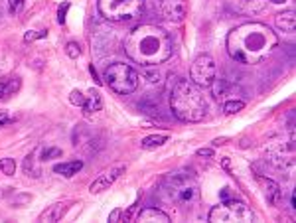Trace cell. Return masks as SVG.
Segmentation results:
<instances>
[{"instance_id": "21", "label": "cell", "mask_w": 296, "mask_h": 223, "mask_svg": "<svg viewBox=\"0 0 296 223\" xmlns=\"http://www.w3.org/2000/svg\"><path fill=\"white\" fill-rule=\"evenodd\" d=\"M46 36H48V30H30V32L24 34V42L30 44V42H34V40L46 38Z\"/></svg>"}, {"instance_id": "11", "label": "cell", "mask_w": 296, "mask_h": 223, "mask_svg": "<svg viewBox=\"0 0 296 223\" xmlns=\"http://www.w3.org/2000/svg\"><path fill=\"white\" fill-rule=\"evenodd\" d=\"M259 182H261L263 190H265V198H267L269 205H277L278 200H280V186L275 180H269V178H263V176H259Z\"/></svg>"}, {"instance_id": "17", "label": "cell", "mask_w": 296, "mask_h": 223, "mask_svg": "<svg viewBox=\"0 0 296 223\" xmlns=\"http://www.w3.org/2000/svg\"><path fill=\"white\" fill-rule=\"evenodd\" d=\"M166 140H168V134H152V136H146V138H142L140 146L144 148V150H154V148L162 146Z\"/></svg>"}, {"instance_id": "5", "label": "cell", "mask_w": 296, "mask_h": 223, "mask_svg": "<svg viewBox=\"0 0 296 223\" xmlns=\"http://www.w3.org/2000/svg\"><path fill=\"white\" fill-rule=\"evenodd\" d=\"M103 79L109 85V89L115 91L117 95H130L138 87V73L129 63H121V61L111 63L105 69Z\"/></svg>"}, {"instance_id": "15", "label": "cell", "mask_w": 296, "mask_h": 223, "mask_svg": "<svg viewBox=\"0 0 296 223\" xmlns=\"http://www.w3.org/2000/svg\"><path fill=\"white\" fill-rule=\"evenodd\" d=\"M138 221H160V223H168L170 217H168L162 209H158V207H146V209H142V211L138 213Z\"/></svg>"}, {"instance_id": "14", "label": "cell", "mask_w": 296, "mask_h": 223, "mask_svg": "<svg viewBox=\"0 0 296 223\" xmlns=\"http://www.w3.org/2000/svg\"><path fill=\"white\" fill-rule=\"evenodd\" d=\"M81 168H83V162H81V160H71V162L56 164V166H54V172H56V174H59V176L71 178V176H75Z\"/></svg>"}, {"instance_id": "32", "label": "cell", "mask_w": 296, "mask_h": 223, "mask_svg": "<svg viewBox=\"0 0 296 223\" xmlns=\"http://www.w3.org/2000/svg\"><path fill=\"white\" fill-rule=\"evenodd\" d=\"M225 142H227V136H221V138L213 140V146H221V144H225Z\"/></svg>"}, {"instance_id": "13", "label": "cell", "mask_w": 296, "mask_h": 223, "mask_svg": "<svg viewBox=\"0 0 296 223\" xmlns=\"http://www.w3.org/2000/svg\"><path fill=\"white\" fill-rule=\"evenodd\" d=\"M275 24L282 32H294L296 30V14H294V10H286V12L277 14Z\"/></svg>"}, {"instance_id": "6", "label": "cell", "mask_w": 296, "mask_h": 223, "mask_svg": "<svg viewBox=\"0 0 296 223\" xmlns=\"http://www.w3.org/2000/svg\"><path fill=\"white\" fill-rule=\"evenodd\" d=\"M99 12L111 22H132L142 16L144 0H99Z\"/></svg>"}, {"instance_id": "28", "label": "cell", "mask_w": 296, "mask_h": 223, "mask_svg": "<svg viewBox=\"0 0 296 223\" xmlns=\"http://www.w3.org/2000/svg\"><path fill=\"white\" fill-rule=\"evenodd\" d=\"M12 119H10V115H8V111H0V127L2 125H8Z\"/></svg>"}, {"instance_id": "10", "label": "cell", "mask_w": 296, "mask_h": 223, "mask_svg": "<svg viewBox=\"0 0 296 223\" xmlns=\"http://www.w3.org/2000/svg\"><path fill=\"white\" fill-rule=\"evenodd\" d=\"M127 170V164H123V162H117V164H111L109 168H105L93 182H91V186H89V190H91V194H99V192H103V190H107V188H111L121 176H123V172Z\"/></svg>"}, {"instance_id": "33", "label": "cell", "mask_w": 296, "mask_h": 223, "mask_svg": "<svg viewBox=\"0 0 296 223\" xmlns=\"http://www.w3.org/2000/svg\"><path fill=\"white\" fill-rule=\"evenodd\" d=\"M273 2H275V4H282V2H284V0H273Z\"/></svg>"}, {"instance_id": "25", "label": "cell", "mask_w": 296, "mask_h": 223, "mask_svg": "<svg viewBox=\"0 0 296 223\" xmlns=\"http://www.w3.org/2000/svg\"><path fill=\"white\" fill-rule=\"evenodd\" d=\"M57 156H61V150H59V148H44V154H42L44 160L57 158Z\"/></svg>"}, {"instance_id": "30", "label": "cell", "mask_w": 296, "mask_h": 223, "mask_svg": "<svg viewBox=\"0 0 296 223\" xmlns=\"http://www.w3.org/2000/svg\"><path fill=\"white\" fill-rule=\"evenodd\" d=\"M4 95H10L8 93V81H0V97H4Z\"/></svg>"}, {"instance_id": "26", "label": "cell", "mask_w": 296, "mask_h": 223, "mask_svg": "<svg viewBox=\"0 0 296 223\" xmlns=\"http://www.w3.org/2000/svg\"><path fill=\"white\" fill-rule=\"evenodd\" d=\"M67 10H69V2H63V4L59 6V10H57V22H59V24H63V22H65V14H67Z\"/></svg>"}, {"instance_id": "9", "label": "cell", "mask_w": 296, "mask_h": 223, "mask_svg": "<svg viewBox=\"0 0 296 223\" xmlns=\"http://www.w3.org/2000/svg\"><path fill=\"white\" fill-rule=\"evenodd\" d=\"M154 10L164 20L180 22L188 14V2L186 0H154Z\"/></svg>"}, {"instance_id": "23", "label": "cell", "mask_w": 296, "mask_h": 223, "mask_svg": "<svg viewBox=\"0 0 296 223\" xmlns=\"http://www.w3.org/2000/svg\"><path fill=\"white\" fill-rule=\"evenodd\" d=\"M69 101L73 103V105H77V107H83V103H85V95L81 93V91H71V95H69Z\"/></svg>"}, {"instance_id": "31", "label": "cell", "mask_w": 296, "mask_h": 223, "mask_svg": "<svg viewBox=\"0 0 296 223\" xmlns=\"http://www.w3.org/2000/svg\"><path fill=\"white\" fill-rule=\"evenodd\" d=\"M121 215H123V211H121V209H115L113 213L109 215V221H119V219H121Z\"/></svg>"}, {"instance_id": "1", "label": "cell", "mask_w": 296, "mask_h": 223, "mask_svg": "<svg viewBox=\"0 0 296 223\" xmlns=\"http://www.w3.org/2000/svg\"><path fill=\"white\" fill-rule=\"evenodd\" d=\"M225 46L235 61L251 65L269 57L278 46V38L267 24L247 22L229 32Z\"/></svg>"}, {"instance_id": "3", "label": "cell", "mask_w": 296, "mask_h": 223, "mask_svg": "<svg viewBox=\"0 0 296 223\" xmlns=\"http://www.w3.org/2000/svg\"><path fill=\"white\" fill-rule=\"evenodd\" d=\"M170 85V109L178 121L182 123H200L207 117V101L198 85L190 79L172 77Z\"/></svg>"}, {"instance_id": "8", "label": "cell", "mask_w": 296, "mask_h": 223, "mask_svg": "<svg viewBox=\"0 0 296 223\" xmlns=\"http://www.w3.org/2000/svg\"><path fill=\"white\" fill-rule=\"evenodd\" d=\"M213 79H215L213 57L209 54H200L194 59V63L190 65V81L202 89V87H209Z\"/></svg>"}, {"instance_id": "19", "label": "cell", "mask_w": 296, "mask_h": 223, "mask_svg": "<svg viewBox=\"0 0 296 223\" xmlns=\"http://www.w3.org/2000/svg\"><path fill=\"white\" fill-rule=\"evenodd\" d=\"M245 109V103L243 101H237V99H233V101H225V105H223V111L227 115H235V113H239V111H243Z\"/></svg>"}, {"instance_id": "12", "label": "cell", "mask_w": 296, "mask_h": 223, "mask_svg": "<svg viewBox=\"0 0 296 223\" xmlns=\"http://www.w3.org/2000/svg\"><path fill=\"white\" fill-rule=\"evenodd\" d=\"M101 107H103V97H101V93L95 91V89H91V91L85 95V103H83V113H85V117L95 115L97 111H101Z\"/></svg>"}, {"instance_id": "20", "label": "cell", "mask_w": 296, "mask_h": 223, "mask_svg": "<svg viewBox=\"0 0 296 223\" xmlns=\"http://www.w3.org/2000/svg\"><path fill=\"white\" fill-rule=\"evenodd\" d=\"M142 71H144V75L148 77V81H152V83L160 81V69H158V65H144Z\"/></svg>"}, {"instance_id": "2", "label": "cell", "mask_w": 296, "mask_h": 223, "mask_svg": "<svg viewBox=\"0 0 296 223\" xmlns=\"http://www.w3.org/2000/svg\"><path fill=\"white\" fill-rule=\"evenodd\" d=\"M125 52L134 61L144 65H160L172 56V40L166 30L152 24H142L129 32Z\"/></svg>"}, {"instance_id": "29", "label": "cell", "mask_w": 296, "mask_h": 223, "mask_svg": "<svg viewBox=\"0 0 296 223\" xmlns=\"http://www.w3.org/2000/svg\"><path fill=\"white\" fill-rule=\"evenodd\" d=\"M138 204H140V200H136V202H134V204L130 205V209H129V211L125 213V221H129V219H132V213L136 211V207H138Z\"/></svg>"}, {"instance_id": "18", "label": "cell", "mask_w": 296, "mask_h": 223, "mask_svg": "<svg viewBox=\"0 0 296 223\" xmlns=\"http://www.w3.org/2000/svg\"><path fill=\"white\" fill-rule=\"evenodd\" d=\"M16 172V162L12 158H0V174L12 176Z\"/></svg>"}, {"instance_id": "16", "label": "cell", "mask_w": 296, "mask_h": 223, "mask_svg": "<svg viewBox=\"0 0 296 223\" xmlns=\"http://www.w3.org/2000/svg\"><path fill=\"white\" fill-rule=\"evenodd\" d=\"M65 209H67L65 204H61V202H59V204H54V205H50L46 211L40 213V221H59V219L63 217Z\"/></svg>"}, {"instance_id": "24", "label": "cell", "mask_w": 296, "mask_h": 223, "mask_svg": "<svg viewBox=\"0 0 296 223\" xmlns=\"http://www.w3.org/2000/svg\"><path fill=\"white\" fill-rule=\"evenodd\" d=\"M22 8H24V0H8V10L12 14L22 12Z\"/></svg>"}, {"instance_id": "27", "label": "cell", "mask_w": 296, "mask_h": 223, "mask_svg": "<svg viewBox=\"0 0 296 223\" xmlns=\"http://www.w3.org/2000/svg\"><path fill=\"white\" fill-rule=\"evenodd\" d=\"M200 158H213V148H200L196 152Z\"/></svg>"}, {"instance_id": "22", "label": "cell", "mask_w": 296, "mask_h": 223, "mask_svg": "<svg viewBox=\"0 0 296 223\" xmlns=\"http://www.w3.org/2000/svg\"><path fill=\"white\" fill-rule=\"evenodd\" d=\"M65 52H67V56H69L71 59H77V57L81 56V48H79V44H75V42H69L67 48H65Z\"/></svg>"}, {"instance_id": "7", "label": "cell", "mask_w": 296, "mask_h": 223, "mask_svg": "<svg viewBox=\"0 0 296 223\" xmlns=\"http://www.w3.org/2000/svg\"><path fill=\"white\" fill-rule=\"evenodd\" d=\"M255 219V213L249 209L247 204L239 202V200H223L219 205H215L209 215H207V221L211 223H219V221H243V223H249Z\"/></svg>"}, {"instance_id": "4", "label": "cell", "mask_w": 296, "mask_h": 223, "mask_svg": "<svg viewBox=\"0 0 296 223\" xmlns=\"http://www.w3.org/2000/svg\"><path fill=\"white\" fill-rule=\"evenodd\" d=\"M162 194L172 204L180 207H188L198 200L200 188H198L196 178L190 176L188 172H172L162 182Z\"/></svg>"}]
</instances>
